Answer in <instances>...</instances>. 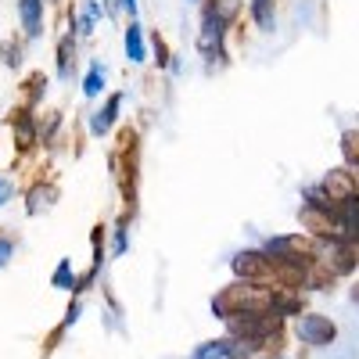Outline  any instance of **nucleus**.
I'll return each mask as SVG.
<instances>
[{
    "instance_id": "obj_1",
    "label": "nucleus",
    "mask_w": 359,
    "mask_h": 359,
    "mask_svg": "<svg viewBox=\"0 0 359 359\" xmlns=\"http://www.w3.org/2000/svg\"><path fill=\"white\" fill-rule=\"evenodd\" d=\"M237 355H241L237 341H208L194 352V359H237Z\"/></svg>"
},
{
    "instance_id": "obj_4",
    "label": "nucleus",
    "mask_w": 359,
    "mask_h": 359,
    "mask_svg": "<svg viewBox=\"0 0 359 359\" xmlns=\"http://www.w3.org/2000/svg\"><path fill=\"white\" fill-rule=\"evenodd\" d=\"M115 108H118V97H111V101L104 104V111H101V115L94 118V130H97V133H104V130L111 126V118H115Z\"/></svg>"
},
{
    "instance_id": "obj_9",
    "label": "nucleus",
    "mask_w": 359,
    "mask_h": 359,
    "mask_svg": "<svg viewBox=\"0 0 359 359\" xmlns=\"http://www.w3.org/2000/svg\"><path fill=\"white\" fill-rule=\"evenodd\" d=\"M8 198H11V194H8V184H4V180H0V205H4Z\"/></svg>"
},
{
    "instance_id": "obj_8",
    "label": "nucleus",
    "mask_w": 359,
    "mask_h": 359,
    "mask_svg": "<svg viewBox=\"0 0 359 359\" xmlns=\"http://www.w3.org/2000/svg\"><path fill=\"white\" fill-rule=\"evenodd\" d=\"M8 259H11V245H8V241H0V266H4Z\"/></svg>"
},
{
    "instance_id": "obj_7",
    "label": "nucleus",
    "mask_w": 359,
    "mask_h": 359,
    "mask_svg": "<svg viewBox=\"0 0 359 359\" xmlns=\"http://www.w3.org/2000/svg\"><path fill=\"white\" fill-rule=\"evenodd\" d=\"M54 284H57V287H72V269H69V266H57Z\"/></svg>"
},
{
    "instance_id": "obj_6",
    "label": "nucleus",
    "mask_w": 359,
    "mask_h": 359,
    "mask_svg": "<svg viewBox=\"0 0 359 359\" xmlns=\"http://www.w3.org/2000/svg\"><path fill=\"white\" fill-rule=\"evenodd\" d=\"M86 94H97V90L104 86V79H101V69H90V76H86Z\"/></svg>"
},
{
    "instance_id": "obj_5",
    "label": "nucleus",
    "mask_w": 359,
    "mask_h": 359,
    "mask_svg": "<svg viewBox=\"0 0 359 359\" xmlns=\"http://www.w3.org/2000/svg\"><path fill=\"white\" fill-rule=\"evenodd\" d=\"M126 43H130V57H133V62H140V57H144V47H140V29H137V25L130 29Z\"/></svg>"
},
{
    "instance_id": "obj_2",
    "label": "nucleus",
    "mask_w": 359,
    "mask_h": 359,
    "mask_svg": "<svg viewBox=\"0 0 359 359\" xmlns=\"http://www.w3.org/2000/svg\"><path fill=\"white\" fill-rule=\"evenodd\" d=\"M302 338H306V341H313V345L331 341V338H334V327L327 323L323 316H309V320L302 323Z\"/></svg>"
},
{
    "instance_id": "obj_3",
    "label": "nucleus",
    "mask_w": 359,
    "mask_h": 359,
    "mask_svg": "<svg viewBox=\"0 0 359 359\" xmlns=\"http://www.w3.org/2000/svg\"><path fill=\"white\" fill-rule=\"evenodd\" d=\"M22 22L29 36L40 33V0H22Z\"/></svg>"
}]
</instances>
